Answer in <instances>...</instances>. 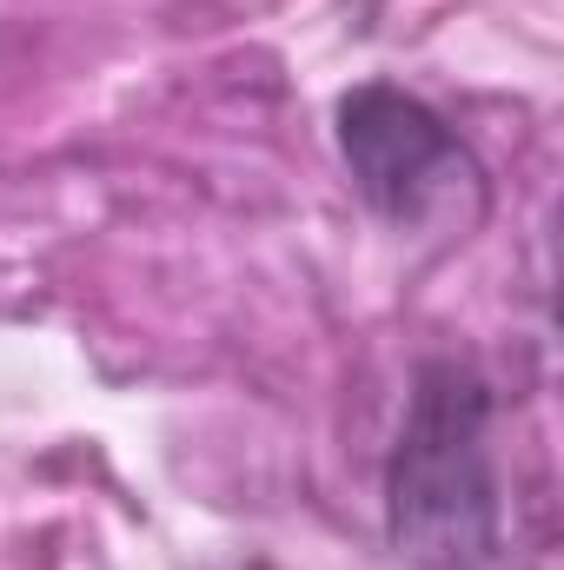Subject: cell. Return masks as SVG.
I'll return each instance as SVG.
<instances>
[{
  "mask_svg": "<svg viewBox=\"0 0 564 570\" xmlns=\"http://www.w3.org/2000/svg\"><path fill=\"white\" fill-rule=\"evenodd\" d=\"M386 538L412 570H512L498 399L478 365L425 358L386 458Z\"/></svg>",
  "mask_w": 564,
  "mask_h": 570,
  "instance_id": "1",
  "label": "cell"
},
{
  "mask_svg": "<svg viewBox=\"0 0 564 570\" xmlns=\"http://www.w3.org/2000/svg\"><path fill=\"white\" fill-rule=\"evenodd\" d=\"M332 134H339L352 193L392 233L465 239L485 226L492 173L458 140V127L438 107H425L419 94H406L392 80H359L352 94H339Z\"/></svg>",
  "mask_w": 564,
  "mask_h": 570,
  "instance_id": "2",
  "label": "cell"
}]
</instances>
